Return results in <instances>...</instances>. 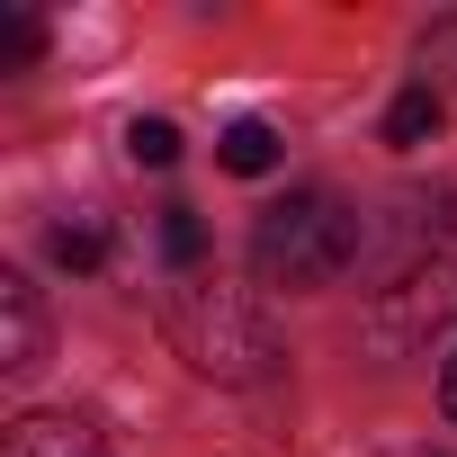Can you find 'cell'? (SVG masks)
<instances>
[{
	"label": "cell",
	"mask_w": 457,
	"mask_h": 457,
	"mask_svg": "<svg viewBox=\"0 0 457 457\" xmlns=\"http://www.w3.org/2000/svg\"><path fill=\"white\" fill-rule=\"evenodd\" d=\"M162 332H170V350H179L197 377H215V386H261V377L287 368V341H278V323L261 314V296L215 287V278L170 287V296H162Z\"/></svg>",
	"instance_id": "obj_1"
},
{
	"label": "cell",
	"mask_w": 457,
	"mask_h": 457,
	"mask_svg": "<svg viewBox=\"0 0 457 457\" xmlns=\"http://www.w3.org/2000/svg\"><path fill=\"white\" fill-rule=\"evenodd\" d=\"M359 243H368L359 206H341L332 188H296L252 224V270L261 287H332L359 270Z\"/></svg>",
	"instance_id": "obj_2"
},
{
	"label": "cell",
	"mask_w": 457,
	"mask_h": 457,
	"mask_svg": "<svg viewBox=\"0 0 457 457\" xmlns=\"http://www.w3.org/2000/svg\"><path fill=\"white\" fill-rule=\"evenodd\" d=\"M448 323H457V261H412L395 287L368 296V350L386 359H421Z\"/></svg>",
	"instance_id": "obj_3"
},
{
	"label": "cell",
	"mask_w": 457,
	"mask_h": 457,
	"mask_svg": "<svg viewBox=\"0 0 457 457\" xmlns=\"http://www.w3.org/2000/svg\"><path fill=\"white\" fill-rule=\"evenodd\" d=\"M0 368H10V377L46 368V296L19 270H0Z\"/></svg>",
	"instance_id": "obj_4"
},
{
	"label": "cell",
	"mask_w": 457,
	"mask_h": 457,
	"mask_svg": "<svg viewBox=\"0 0 457 457\" xmlns=\"http://www.w3.org/2000/svg\"><path fill=\"white\" fill-rule=\"evenodd\" d=\"M0 457H108V439L81 412H19L10 439H0Z\"/></svg>",
	"instance_id": "obj_5"
},
{
	"label": "cell",
	"mask_w": 457,
	"mask_h": 457,
	"mask_svg": "<svg viewBox=\"0 0 457 457\" xmlns=\"http://www.w3.org/2000/svg\"><path fill=\"white\" fill-rule=\"evenodd\" d=\"M215 162L234 170V179H261V170H278V126H261V117H234L215 135Z\"/></svg>",
	"instance_id": "obj_6"
},
{
	"label": "cell",
	"mask_w": 457,
	"mask_h": 457,
	"mask_svg": "<svg viewBox=\"0 0 457 457\" xmlns=\"http://www.w3.org/2000/svg\"><path fill=\"white\" fill-rule=\"evenodd\" d=\"M430 135H439V90L421 81V90H403V99L386 108V144H395V153H412V144H430Z\"/></svg>",
	"instance_id": "obj_7"
},
{
	"label": "cell",
	"mask_w": 457,
	"mask_h": 457,
	"mask_svg": "<svg viewBox=\"0 0 457 457\" xmlns=\"http://www.w3.org/2000/svg\"><path fill=\"white\" fill-rule=\"evenodd\" d=\"M72 278H90V270H108V234H99V224L90 215H72V224H54V243H46Z\"/></svg>",
	"instance_id": "obj_8"
},
{
	"label": "cell",
	"mask_w": 457,
	"mask_h": 457,
	"mask_svg": "<svg viewBox=\"0 0 457 457\" xmlns=\"http://www.w3.org/2000/svg\"><path fill=\"white\" fill-rule=\"evenodd\" d=\"M162 261H170V270H197V261H206V224H197L188 206H162Z\"/></svg>",
	"instance_id": "obj_9"
},
{
	"label": "cell",
	"mask_w": 457,
	"mask_h": 457,
	"mask_svg": "<svg viewBox=\"0 0 457 457\" xmlns=\"http://www.w3.org/2000/svg\"><path fill=\"white\" fill-rule=\"evenodd\" d=\"M126 153H135L144 170H170V162H179V126H170V117H135V126H126Z\"/></svg>",
	"instance_id": "obj_10"
},
{
	"label": "cell",
	"mask_w": 457,
	"mask_h": 457,
	"mask_svg": "<svg viewBox=\"0 0 457 457\" xmlns=\"http://www.w3.org/2000/svg\"><path fill=\"white\" fill-rule=\"evenodd\" d=\"M19 63H37V19H10V28H0V72H19Z\"/></svg>",
	"instance_id": "obj_11"
},
{
	"label": "cell",
	"mask_w": 457,
	"mask_h": 457,
	"mask_svg": "<svg viewBox=\"0 0 457 457\" xmlns=\"http://www.w3.org/2000/svg\"><path fill=\"white\" fill-rule=\"evenodd\" d=\"M439 403H448V421H457V359L439 368Z\"/></svg>",
	"instance_id": "obj_12"
},
{
	"label": "cell",
	"mask_w": 457,
	"mask_h": 457,
	"mask_svg": "<svg viewBox=\"0 0 457 457\" xmlns=\"http://www.w3.org/2000/svg\"><path fill=\"white\" fill-rule=\"evenodd\" d=\"M395 457H430V448H395Z\"/></svg>",
	"instance_id": "obj_13"
}]
</instances>
